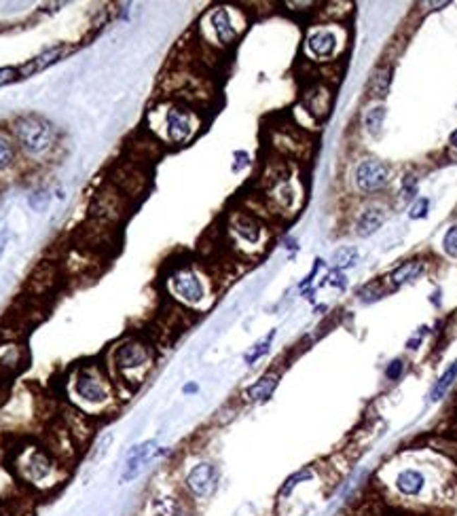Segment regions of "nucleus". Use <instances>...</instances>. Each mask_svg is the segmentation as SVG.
Masks as SVG:
<instances>
[{
	"instance_id": "obj_1",
	"label": "nucleus",
	"mask_w": 457,
	"mask_h": 516,
	"mask_svg": "<svg viewBox=\"0 0 457 516\" xmlns=\"http://www.w3.org/2000/svg\"><path fill=\"white\" fill-rule=\"evenodd\" d=\"M68 394L72 402L87 411H104L114 400V388L110 377L97 364H81L74 368L68 381Z\"/></svg>"
},
{
	"instance_id": "obj_2",
	"label": "nucleus",
	"mask_w": 457,
	"mask_h": 516,
	"mask_svg": "<svg viewBox=\"0 0 457 516\" xmlns=\"http://www.w3.org/2000/svg\"><path fill=\"white\" fill-rule=\"evenodd\" d=\"M13 468L25 485L36 489H49L59 481L57 462L36 445L21 447L13 457Z\"/></svg>"
},
{
	"instance_id": "obj_3",
	"label": "nucleus",
	"mask_w": 457,
	"mask_h": 516,
	"mask_svg": "<svg viewBox=\"0 0 457 516\" xmlns=\"http://www.w3.org/2000/svg\"><path fill=\"white\" fill-rule=\"evenodd\" d=\"M153 364L150 347L140 339H127L112 347L110 352V371L112 377L121 381H140V375L146 373Z\"/></svg>"
},
{
	"instance_id": "obj_4",
	"label": "nucleus",
	"mask_w": 457,
	"mask_h": 516,
	"mask_svg": "<svg viewBox=\"0 0 457 516\" xmlns=\"http://www.w3.org/2000/svg\"><path fill=\"white\" fill-rule=\"evenodd\" d=\"M15 138L21 144V148L30 155H40L51 148L53 144V127L40 116H21L15 121Z\"/></svg>"
},
{
	"instance_id": "obj_5",
	"label": "nucleus",
	"mask_w": 457,
	"mask_h": 516,
	"mask_svg": "<svg viewBox=\"0 0 457 516\" xmlns=\"http://www.w3.org/2000/svg\"><path fill=\"white\" fill-rule=\"evenodd\" d=\"M167 288L172 292V296L189 307H195L199 305L203 299H206V286H203V280L193 271V269H180L176 271L170 282H167Z\"/></svg>"
},
{
	"instance_id": "obj_6",
	"label": "nucleus",
	"mask_w": 457,
	"mask_h": 516,
	"mask_svg": "<svg viewBox=\"0 0 457 516\" xmlns=\"http://www.w3.org/2000/svg\"><path fill=\"white\" fill-rule=\"evenodd\" d=\"M354 180L360 191H367V193L379 191L390 182V165L384 161H377V159H367L356 167Z\"/></svg>"
},
{
	"instance_id": "obj_7",
	"label": "nucleus",
	"mask_w": 457,
	"mask_h": 516,
	"mask_svg": "<svg viewBox=\"0 0 457 516\" xmlns=\"http://www.w3.org/2000/svg\"><path fill=\"white\" fill-rule=\"evenodd\" d=\"M186 489L191 491L193 498H208L214 493L216 485H218V470L214 464L210 462H201L197 466L191 468V472L186 474L184 481Z\"/></svg>"
},
{
	"instance_id": "obj_8",
	"label": "nucleus",
	"mask_w": 457,
	"mask_h": 516,
	"mask_svg": "<svg viewBox=\"0 0 457 516\" xmlns=\"http://www.w3.org/2000/svg\"><path fill=\"white\" fill-rule=\"evenodd\" d=\"M165 138L174 144H184L195 131V119L184 108H170L163 119Z\"/></svg>"
},
{
	"instance_id": "obj_9",
	"label": "nucleus",
	"mask_w": 457,
	"mask_h": 516,
	"mask_svg": "<svg viewBox=\"0 0 457 516\" xmlns=\"http://www.w3.org/2000/svg\"><path fill=\"white\" fill-rule=\"evenodd\" d=\"M159 453H161V451H157V443H155V440H146V443L133 447V449L129 451L125 464H123V474H121L119 483H121V485L131 483V481L142 472V468H144L155 455H159Z\"/></svg>"
},
{
	"instance_id": "obj_10",
	"label": "nucleus",
	"mask_w": 457,
	"mask_h": 516,
	"mask_svg": "<svg viewBox=\"0 0 457 516\" xmlns=\"http://www.w3.org/2000/svg\"><path fill=\"white\" fill-rule=\"evenodd\" d=\"M208 23H210V28H212V32H214V36H216V40L220 44H229V42L235 40L237 30L233 28L231 15H229L227 8H214L210 13V17H208Z\"/></svg>"
},
{
	"instance_id": "obj_11",
	"label": "nucleus",
	"mask_w": 457,
	"mask_h": 516,
	"mask_svg": "<svg viewBox=\"0 0 457 516\" xmlns=\"http://www.w3.org/2000/svg\"><path fill=\"white\" fill-rule=\"evenodd\" d=\"M339 47V38H337V32L333 30H318L314 34H309L307 38V51L314 55V57H331Z\"/></svg>"
},
{
	"instance_id": "obj_12",
	"label": "nucleus",
	"mask_w": 457,
	"mask_h": 516,
	"mask_svg": "<svg viewBox=\"0 0 457 516\" xmlns=\"http://www.w3.org/2000/svg\"><path fill=\"white\" fill-rule=\"evenodd\" d=\"M66 55V44H55V47H49L47 51H42L40 55H36L34 59H30L25 66L17 68L19 70V76H32L36 72H42L44 68L57 64L61 57Z\"/></svg>"
},
{
	"instance_id": "obj_13",
	"label": "nucleus",
	"mask_w": 457,
	"mask_h": 516,
	"mask_svg": "<svg viewBox=\"0 0 457 516\" xmlns=\"http://www.w3.org/2000/svg\"><path fill=\"white\" fill-rule=\"evenodd\" d=\"M386 222V212L381 208H367L356 222V233L358 237H371L373 233H377Z\"/></svg>"
},
{
	"instance_id": "obj_14",
	"label": "nucleus",
	"mask_w": 457,
	"mask_h": 516,
	"mask_svg": "<svg viewBox=\"0 0 457 516\" xmlns=\"http://www.w3.org/2000/svg\"><path fill=\"white\" fill-rule=\"evenodd\" d=\"M278 383H280V377L269 373V375L261 377L254 385H250L246 396L250 402H267L273 396V392L278 390Z\"/></svg>"
},
{
	"instance_id": "obj_15",
	"label": "nucleus",
	"mask_w": 457,
	"mask_h": 516,
	"mask_svg": "<svg viewBox=\"0 0 457 516\" xmlns=\"http://www.w3.org/2000/svg\"><path fill=\"white\" fill-rule=\"evenodd\" d=\"M424 483H426V481H424V474L417 472V470H413V468L403 470V472L396 476V489H398L403 496H409V498L420 496L422 489H424Z\"/></svg>"
},
{
	"instance_id": "obj_16",
	"label": "nucleus",
	"mask_w": 457,
	"mask_h": 516,
	"mask_svg": "<svg viewBox=\"0 0 457 516\" xmlns=\"http://www.w3.org/2000/svg\"><path fill=\"white\" fill-rule=\"evenodd\" d=\"M233 233H235L239 239L248 241V244H256V241L261 239V233H263V231H261V224H259L254 218L239 214V216L233 218Z\"/></svg>"
},
{
	"instance_id": "obj_17",
	"label": "nucleus",
	"mask_w": 457,
	"mask_h": 516,
	"mask_svg": "<svg viewBox=\"0 0 457 516\" xmlns=\"http://www.w3.org/2000/svg\"><path fill=\"white\" fill-rule=\"evenodd\" d=\"M422 271H424V267H422L420 260L405 263V265H400V267L390 275V284H392L394 288L405 286V284H409V282H415V280L422 275Z\"/></svg>"
},
{
	"instance_id": "obj_18",
	"label": "nucleus",
	"mask_w": 457,
	"mask_h": 516,
	"mask_svg": "<svg viewBox=\"0 0 457 516\" xmlns=\"http://www.w3.org/2000/svg\"><path fill=\"white\" fill-rule=\"evenodd\" d=\"M384 121H386V106H375L367 112L364 116V127L369 129V133L379 136L384 129Z\"/></svg>"
},
{
	"instance_id": "obj_19",
	"label": "nucleus",
	"mask_w": 457,
	"mask_h": 516,
	"mask_svg": "<svg viewBox=\"0 0 457 516\" xmlns=\"http://www.w3.org/2000/svg\"><path fill=\"white\" fill-rule=\"evenodd\" d=\"M360 254H358V248L354 246H345V248H339L333 256V263L339 267V269H350L358 263Z\"/></svg>"
},
{
	"instance_id": "obj_20",
	"label": "nucleus",
	"mask_w": 457,
	"mask_h": 516,
	"mask_svg": "<svg viewBox=\"0 0 457 516\" xmlns=\"http://www.w3.org/2000/svg\"><path fill=\"white\" fill-rule=\"evenodd\" d=\"M456 377H457V362H453L451 368H447L445 375L437 381V385H434V390H432V400H441V398L447 394V390L453 385Z\"/></svg>"
},
{
	"instance_id": "obj_21",
	"label": "nucleus",
	"mask_w": 457,
	"mask_h": 516,
	"mask_svg": "<svg viewBox=\"0 0 457 516\" xmlns=\"http://www.w3.org/2000/svg\"><path fill=\"white\" fill-rule=\"evenodd\" d=\"M390 80H392V76H390V70H379L375 76H373V93L375 95H379V97H386L388 95V89H390Z\"/></svg>"
},
{
	"instance_id": "obj_22",
	"label": "nucleus",
	"mask_w": 457,
	"mask_h": 516,
	"mask_svg": "<svg viewBox=\"0 0 457 516\" xmlns=\"http://www.w3.org/2000/svg\"><path fill=\"white\" fill-rule=\"evenodd\" d=\"M273 337H275V330H271V332H269V337H265L261 343H256V345L252 347V352L246 356V364H254L256 360H261V358H263V356L269 352V345H271Z\"/></svg>"
},
{
	"instance_id": "obj_23",
	"label": "nucleus",
	"mask_w": 457,
	"mask_h": 516,
	"mask_svg": "<svg viewBox=\"0 0 457 516\" xmlns=\"http://www.w3.org/2000/svg\"><path fill=\"white\" fill-rule=\"evenodd\" d=\"M15 161V146L6 136H0V169H6Z\"/></svg>"
},
{
	"instance_id": "obj_24",
	"label": "nucleus",
	"mask_w": 457,
	"mask_h": 516,
	"mask_svg": "<svg viewBox=\"0 0 457 516\" xmlns=\"http://www.w3.org/2000/svg\"><path fill=\"white\" fill-rule=\"evenodd\" d=\"M443 250L447 256L451 258H457V224L451 227L447 233H445V239H443Z\"/></svg>"
},
{
	"instance_id": "obj_25",
	"label": "nucleus",
	"mask_w": 457,
	"mask_h": 516,
	"mask_svg": "<svg viewBox=\"0 0 457 516\" xmlns=\"http://www.w3.org/2000/svg\"><path fill=\"white\" fill-rule=\"evenodd\" d=\"M28 203H30V208H32V210H36V212H42V210L47 208V203H49V193H44V191H38V193L30 195Z\"/></svg>"
},
{
	"instance_id": "obj_26",
	"label": "nucleus",
	"mask_w": 457,
	"mask_h": 516,
	"mask_svg": "<svg viewBox=\"0 0 457 516\" xmlns=\"http://www.w3.org/2000/svg\"><path fill=\"white\" fill-rule=\"evenodd\" d=\"M417 193V178L415 176H405L403 180V197L405 199H413Z\"/></svg>"
},
{
	"instance_id": "obj_27",
	"label": "nucleus",
	"mask_w": 457,
	"mask_h": 516,
	"mask_svg": "<svg viewBox=\"0 0 457 516\" xmlns=\"http://www.w3.org/2000/svg\"><path fill=\"white\" fill-rule=\"evenodd\" d=\"M428 205H430V201L428 199H420L413 208H411V212H409V216L413 218V220H420V218H424L426 214H428Z\"/></svg>"
},
{
	"instance_id": "obj_28",
	"label": "nucleus",
	"mask_w": 457,
	"mask_h": 516,
	"mask_svg": "<svg viewBox=\"0 0 457 516\" xmlns=\"http://www.w3.org/2000/svg\"><path fill=\"white\" fill-rule=\"evenodd\" d=\"M17 76H19V70H17V68H13V66H2V68H0V87L6 85V83H11V80H15Z\"/></svg>"
},
{
	"instance_id": "obj_29",
	"label": "nucleus",
	"mask_w": 457,
	"mask_h": 516,
	"mask_svg": "<svg viewBox=\"0 0 457 516\" xmlns=\"http://www.w3.org/2000/svg\"><path fill=\"white\" fill-rule=\"evenodd\" d=\"M403 368H405V364L400 362V360H394V362H390V366H388V371H386V375H388V379H398L400 377V373H403Z\"/></svg>"
},
{
	"instance_id": "obj_30",
	"label": "nucleus",
	"mask_w": 457,
	"mask_h": 516,
	"mask_svg": "<svg viewBox=\"0 0 457 516\" xmlns=\"http://www.w3.org/2000/svg\"><path fill=\"white\" fill-rule=\"evenodd\" d=\"M197 390H199V388H197L195 383H191V385H184V392H186V394H193V392H197Z\"/></svg>"
},
{
	"instance_id": "obj_31",
	"label": "nucleus",
	"mask_w": 457,
	"mask_h": 516,
	"mask_svg": "<svg viewBox=\"0 0 457 516\" xmlns=\"http://www.w3.org/2000/svg\"><path fill=\"white\" fill-rule=\"evenodd\" d=\"M4 244H6V237H0V256H2V252H4Z\"/></svg>"
},
{
	"instance_id": "obj_32",
	"label": "nucleus",
	"mask_w": 457,
	"mask_h": 516,
	"mask_svg": "<svg viewBox=\"0 0 457 516\" xmlns=\"http://www.w3.org/2000/svg\"><path fill=\"white\" fill-rule=\"evenodd\" d=\"M451 144H453V146L457 148V129L453 131V133H451Z\"/></svg>"
}]
</instances>
